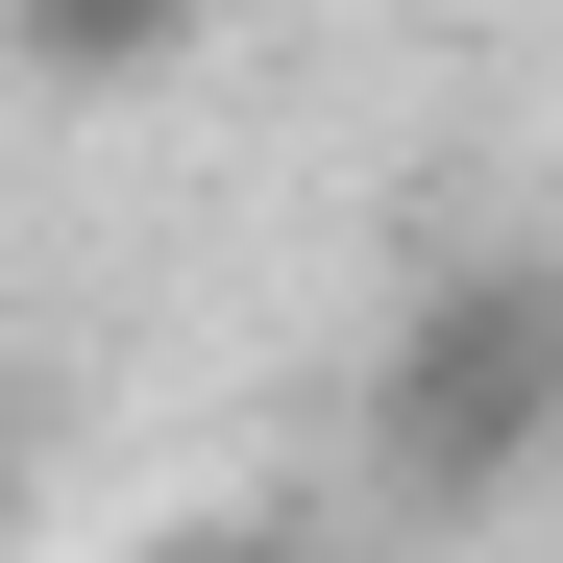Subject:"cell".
I'll use <instances>...</instances> for the list:
<instances>
[{"instance_id": "obj_1", "label": "cell", "mask_w": 563, "mask_h": 563, "mask_svg": "<svg viewBox=\"0 0 563 563\" xmlns=\"http://www.w3.org/2000/svg\"><path fill=\"white\" fill-rule=\"evenodd\" d=\"M539 465H563V245H465V269H417V319L367 343V490L515 515Z\"/></svg>"}, {"instance_id": "obj_3", "label": "cell", "mask_w": 563, "mask_h": 563, "mask_svg": "<svg viewBox=\"0 0 563 563\" xmlns=\"http://www.w3.org/2000/svg\"><path fill=\"white\" fill-rule=\"evenodd\" d=\"M123 563H319V539H295V515H147Z\"/></svg>"}, {"instance_id": "obj_2", "label": "cell", "mask_w": 563, "mask_h": 563, "mask_svg": "<svg viewBox=\"0 0 563 563\" xmlns=\"http://www.w3.org/2000/svg\"><path fill=\"white\" fill-rule=\"evenodd\" d=\"M221 0H0V49L49 74V99H147V74H197Z\"/></svg>"}]
</instances>
